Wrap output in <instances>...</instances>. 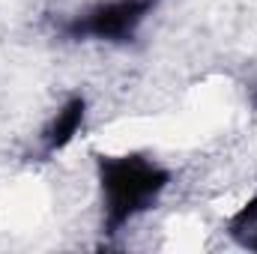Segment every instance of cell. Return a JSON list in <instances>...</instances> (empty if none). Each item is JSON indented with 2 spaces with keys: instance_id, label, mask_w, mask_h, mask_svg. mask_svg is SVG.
Instances as JSON below:
<instances>
[{
  "instance_id": "277c9868",
  "label": "cell",
  "mask_w": 257,
  "mask_h": 254,
  "mask_svg": "<svg viewBox=\"0 0 257 254\" xmlns=\"http://www.w3.org/2000/svg\"><path fill=\"white\" fill-rule=\"evenodd\" d=\"M233 233L242 236V242L248 248H257V200L245 203L236 215H233Z\"/></svg>"
},
{
  "instance_id": "3957f363",
  "label": "cell",
  "mask_w": 257,
  "mask_h": 254,
  "mask_svg": "<svg viewBox=\"0 0 257 254\" xmlns=\"http://www.w3.org/2000/svg\"><path fill=\"white\" fill-rule=\"evenodd\" d=\"M84 120H87V102H84L81 96H72L69 102H63L60 111L51 117V123L42 132V147H45V153H60V150H66V147L78 138Z\"/></svg>"
},
{
  "instance_id": "6da1fadb",
  "label": "cell",
  "mask_w": 257,
  "mask_h": 254,
  "mask_svg": "<svg viewBox=\"0 0 257 254\" xmlns=\"http://www.w3.org/2000/svg\"><path fill=\"white\" fill-rule=\"evenodd\" d=\"M171 183V171L156 159L141 153L102 156L99 162V191L108 227H123L141 212H147Z\"/></svg>"
},
{
  "instance_id": "7a4b0ae2",
  "label": "cell",
  "mask_w": 257,
  "mask_h": 254,
  "mask_svg": "<svg viewBox=\"0 0 257 254\" xmlns=\"http://www.w3.org/2000/svg\"><path fill=\"white\" fill-rule=\"evenodd\" d=\"M153 3L156 0H99L72 18L69 33L78 39H99V42L132 39Z\"/></svg>"
}]
</instances>
